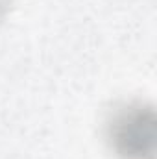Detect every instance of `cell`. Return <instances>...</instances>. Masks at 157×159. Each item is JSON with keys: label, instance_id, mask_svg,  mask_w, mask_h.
Here are the masks:
<instances>
[{"label": "cell", "instance_id": "obj_1", "mask_svg": "<svg viewBox=\"0 0 157 159\" xmlns=\"http://www.w3.org/2000/svg\"><path fill=\"white\" fill-rule=\"evenodd\" d=\"M109 141L124 159H154V111L142 104L118 109L109 120Z\"/></svg>", "mask_w": 157, "mask_h": 159}]
</instances>
